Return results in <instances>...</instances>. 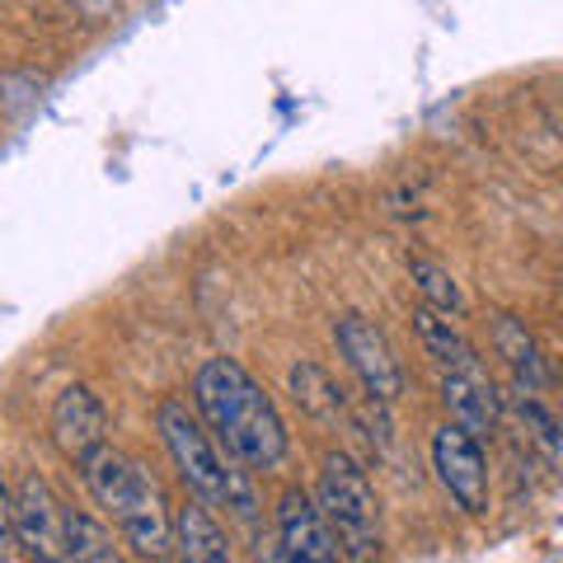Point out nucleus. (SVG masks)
Here are the masks:
<instances>
[{"label":"nucleus","instance_id":"9","mask_svg":"<svg viewBox=\"0 0 563 563\" xmlns=\"http://www.w3.org/2000/svg\"><path fill=\"white\" fill-rule=\"evenodd\" d=\"M277 540H282L277 554L291 559V563H333V559H343L339 540H333L329 521L320 512V503H314L310 493H301V488L282 493V503H277Z\"/></svg>","mask_w":563,"mask_h":563},{"label":"nucleus","instance_id":"6","mask_svg":"<svg viewBox=\"0 0 563 563\" xmlns=\"http://www.w3.org/2000/svg\"><path fill=\"white\" fill-rule=\"evenodd\" d=\"M432 470H437V484L446 488V498L461 507V512H470V517L488 512V461H484L479 437L465 432L461 422L437 428V437H432Z\"/></svg>","mask_w":563,"mask_h":563},{"label":"nucleus","instance_id":"7","mask_svg":"<svg viewBox=\"0 0 563 563\" xmlns=\"http://www.w3.org/2000/svg\"><path fill=\"white\" fill-rule=\"evenodd\" d=\"M14 536H20L29 559H66V507L52 498V488L38 474H24L14 488Z\"/></svg>","mask_w":563,"mask_h":563},{"label":"nucleus","instance_id":"3","mask_svg":"<svg viewBox=\"0 0 563 563\" xmlns=\"http://www.w3.org/2000/svg\"><path fill=\"white\" fill-rule=\"evenodd\" d=\"M90 498L113 517L122 540L132 544L141 559H165L174 550V517L165 512L161 488L141 474L128 455L113 446H99L90 461L80 465Z\"/></svg>","mask_w":563,"mask_h":563},{"label":"nucleus","instance_id":"16","mask_svg":"<svg viewBox=\"0 0 563 563\" xmlns=\"http://www.w3.org/2000/svg\"><path fill=\"white\" fill-rule=\"evenodd\" d=\"M409 277H413V287L422 291V301H428L432 310L455 314V320L465 314V291H461V282H455V277L442 268V263L413 254V258H409Z\"/></svg>","mask_w":563,"mask_h":563},{"label":"nucleus","instance_id":"15","mask_svg":"<svg viewBox=\"0 0 563 563\" xmlns=\"http://www.w3.org/2000/svg\"><path fill=\"white\" fill-rule=\"evenodd\" d=\"M66 559H80V563H118V540L113 531L90 512H76L66 507Z\"/></svg>","mask_w":563,"mask_h":563},{"label":"nucleus","instance_id":"14","mask_svg":"<svg viewBox=\"0 0 563 563\" xmlns=\"http://www.w3.org/2000/svg\"><path fill=\"white\" fill-rule=\"evenodd\" d=\"M291 390H296V404L310 409V413H320V418H352L343 385H333V376L324 372V366L296 362L291 366Z\"/></svg>","mask_w":563,"mask_h":563},{"label":"nucleus","instance_id":"13","mask_svg":"<svg viewBox=\"0 0 563 563\" xmlns=\"http://www.w3.org/2000/svg\"><path fill=\"white\" fill-rule=\"evenodd\" d=\"M493 352L512 366V376H517L521 390L540 395L544 385H550V372H544V357H540L536 339L526 333L521 320H512V314H498V320H493Z\"/></svg>","mask_w":563,"mask_h":563},{"label":"nucleus","instance_id":"11","mask_svg":"<svg viewBox=\"0 0 563 563\" xmlns=\"http://www.w3.org/2000/svg\"><path fill=\"white\" fill-rule=\"evenodd\" d=\"M174 550H179L188 563H225L231 559V540H225L221 521L211 517V507L202 498H192L174 512Z\"/></svg>","mask_w":563,"mask_h":563},{"label":"nucleus","instance_id":"8","mask_svg":"<svg viewBox=\"0 0 563 563\" xmlns=\"http://www.w3.org/2000/svg\"><path fill=\"white\" fill-rule=\"evenodd\" d=\"M52 442L66 461L85 465L99 446H109V409L90 385H66L52 404Z\"/></svg>","mask_w":563,"mask_h":563},{"label":"nucleus","instance_id":"2","mask_svg":"<svg viewBox=\"0 0 563 563\" xmlns=\"http://www.w3.org/2000/svg\"><path fill=\"white\" fill-rule=\"evenodd\" d=\"M155 428H161L169 461H174V470H179V479H184V488L192 493V498H202L211 512H235L240 521H254V507H258L254 479H250L254 470L211 437V428L198 413V404L188 409V399H179V395L161 399Z\"/></svg>","mask_w":563,"mask_h":563},{"label":"nucleus","instance_id":"17","mask_svg":"<svg viewBox=\"0 0 563 563\" xmlns=\"http://www.w3.org/2000/svg\"><path fill=\"white\" fill-rule=\"evenodd\" d=\"M521 418H526V432H531L536 442L554 455V461H563V432H559V422L544 413L536 399H526V404H521Z\"/></svg>","mask_w":563,"mask_h":563},{"label":"nucleus","instance_id":"18","mask_svg":"<svg viewBox=\"0 0 563 563\" xmlns=\"http://www.w3.org/2000/svg\"><path fill=\"white\" fill-rule=\"evenodd\" d=\"M14 540H20V536H14V493L0 484V559L10 554Z\"/></svg>","mask_w":563,"mask_h":563},{"label":"nucleus","instance_id":"10","mask_svg":"<svg viewBox=\"0 0 563 563\" xmlns=\"http://www.w3.org/2000/svg\"><path fill=\"white\" fill-rule=\"evenodd\" d=\"M442 404H446L451 422H461L474 437H488L498 428V390H493V380L484 376V362L442 372Z\"/></svg>","mask_w":563,"mask_h":563},{"label":"nucleus","instance_id":"12","mask_svg":"<svg viewBox=\"0 0 563 563\" xmlns=\"http://www.w3.org/2000/svg\"><path fill=\"white\" fill-rule=\"evenodd\" d=\"M413 333L422 352L437 362V372H455V366H479V357H474L470 339L461 333V324H455V314H442L432 306H418L413 310Z\"/></svg>","mask_w":563,"mask_h":563},{"label":"nucleus","instance_id":"4","mask_svg":"<svg viewBox=\"0 0 563 563\" xmlns=\"http://www.w3.org/2000/svg\"><path fill=\"white\" fill-rule=\"evenodd\" d=\"M314 503L329 521L333 540H339L343 559H376L380 554V503L376 488L366 479V470L352 461L347 451H333L324 470H320V488H314Z\"/></svg>","mask_w":563,"mask_h":563},{"label":"nucleus","instance_id":"5","mask_svg":"<svg viewBox=\"0 0 563 563\" xmlns=\"http://www.w3.org/2000/svg\"><path fill=\"white\" fill-rule=\"evenodd\" d=\"M333 343H339L343 362L352 366V376L362 380V390L372 399L395 404L404 395V366L395 357L390 339H385L366 314H339V320H333Z\"/></svg>","mask_w":563,"mask_h":563},{"label":"nucleus","instance_id":"1","mask_svg":"<svg viewBox=\"0 0 563 563\" xmlns=\"http://www.w3.org/2000/svg\"><path fill=\"white\" fill-rule=\"evenodd\" d=\"M192 404H198L211 437L240 455L250 470H277L291 451L287 422H282L273 395L244 372L235 357H207L192 376Z\"/></svg>","mask_w":563,"mask_h":563}]
</instances>
